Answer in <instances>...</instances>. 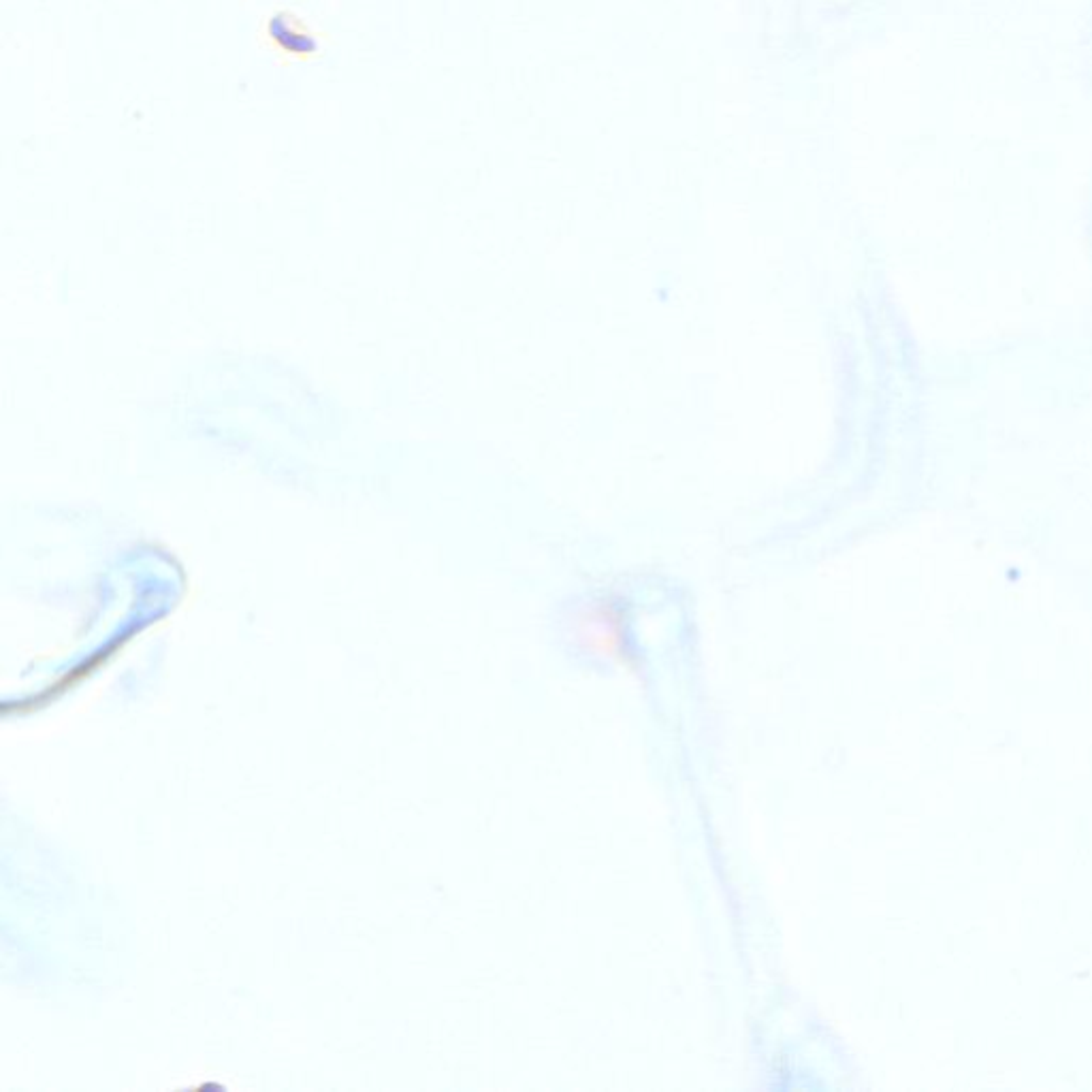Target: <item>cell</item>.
<instances>
[{
  "label": "cell",
  "instance_id": "cell-1",
  "mask_svg": "<svg viewBox=\"0 0 1092 1092\" xmlns=\"http://www.w3.org/2000/svg\"><path fill=\"white\" fill-rule=\"evenodd\" d=\"M299 22L295 15H278L276 19L271 22V30H269V37L271 41L276 39V44L280 46L282 41H285V49L288 54H299V56H310L314 49H317V44H314V39L306 33V30H299L295 28Z\"/></svg>",
  "mask_w": 1092,
  "mask_h": 1092
}]
</instances>
